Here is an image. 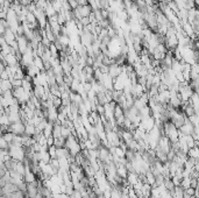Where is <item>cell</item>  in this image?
<instances>
[{
	"mask_svg": "<svg viewBox=\"0 0 199 198\" xmlns=\"http://www.w3.org/2000/svg\"><path fill=\"white\" fill-rule=\"evenodd\" d=\"M8 148H9V147H8V142H7V141H6L2 136H0V149H1V150H6V152H7V150H8Z\"/></svg>",
	"mask_w": 199,
	"mask_h": 198,
	"instance_id": "cell-1",
	"label": "cell"
}]
</instances>
